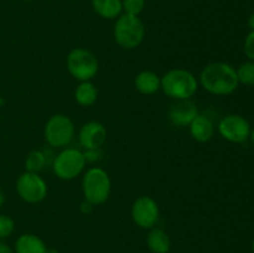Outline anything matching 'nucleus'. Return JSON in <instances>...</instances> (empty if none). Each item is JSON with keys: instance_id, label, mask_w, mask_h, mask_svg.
Wrapping results in <instances>:
<instances>
[{"instance_id": "obj_1", "label": "nucleus", "mask_w": 254, "mask_h": 253, "mask_svg": "<svg viewBox=\"0 0 254 253\" xmlns=\"http://www.w3.org/2000/svg\"><path fill=\"white\" fill-rule=\"evenodd\" d=\"M200 83L208 93L228 96L237 89L240 82L235 67L226 62H212L201 71Z\"/></svg>"}, {"instance_id": "obj_2", "label": "nucleus", "mask_w": 254, "mask_h": 253, "mask_svg": "<svg viewBox=\"0 0 254 253\" xmlns=\"http://www.w3.org/2000/svg\"><path fill=\"white\" fill-rule=\"evenodd\" d=\"M198 82L190 71L184 68H173L161 77V89L170 98L191 99L197 92Z\"/></svg>"}, {"instance_id": "obj_3", "label": "nucleus", "mask_w": 254, "mask_h": 253, "mask_svg": "<svg viewBox=\"0 0 254 253\" xmlns=\"http://www.w3.org/2000/svg\"><path fill=\"white\" fill-rule=\"evenodd\" d=\"M112 181L104 169L94 166L84 173L82 179V191L84 200L93 206L102 205L111 195Z\"/></svg>"}, {"instance_id": "obj_4", "label": "nucleus", "mask_w": 254, "mask_h": 253, "mask_svg": "<svg viewBox=\"0 0 254 253\" xmlns=\"http://www.w3.org/2000/svg\"><path fill=\"white\" fill-rule=\"evenodd\" d=\"M145 37V26L139 16L123 14L114 25V40L126 50H133L143 42Z\"/></svg>"}, {"instance_id": "obj_5", "label": "nucleus", "mask_w": 254, "mask_h": 253, "mask_svg": "<svg viewBox=\"0 0 254 253\" xmlns=\"http://www.w3.org/2000/svg\"><path fill=\"white\" fill-rule=\"evenodd\" d=\"M66 63L69 74L79 82L93 79L99 69L96 55L83 47H77L72 50L67 56Z\"/></svg>"}, {"instance_id": "obj_6", "label": "nucleus", "mask_w": 254, "mask_h": 253, "mask_svg": "<svg viewBox=\"0 0 254 253\" xmlns=\"http://www.w3.org/2000/svg\"><path fill=\"white\" fill-rule=\"evenodd\" d=\"M44 136L52 148L67 146L74 136L73 122L66 114H54L45 124Z\"/></svg>"}, {"instance_id": "obj_7", "label": "nucleus", "mask_w": 254, "mask_h": 253, "mask_svg": "<svg viewBox=\"0 0 254 253\" xmlns=\"http://www.w3.org/2000/svg\"><path fill=\"white\" fill-rule=\"evenodd\" d=\"M83 153L76 148H66L54 159L52 170L61 180H73L82 174L86 166Z\"/></svg>"}, {"instance_id": "obj_8", "label": "nucleus", "mask_w": 254, "mask_h": 253, "mask_svg": "<svg viewBox=\"0 0 254 253\" xmlns=\"http://www.w3.org/2000/svg\"><path fill=\"white\" fill-rule=\"evenodd\" d=\"M16 192L27 203H39L49 192L47 184L39 174L25 171L16 180Z\"/></svg>"}, {"instance_id": "obj_9", "label": "nucleus", "mask_w": 254, "mask_h": 253, "mask_svg": "<svg viewBox=\"0 0 254 253\" xmlns=\"http://www.w3.org/2000/svg\"><path fill=\"white\" fill-rule=\"evenodd\" d=\"M131 218L138 227L150 230L155 227L160 218L159 205L150 196H140L131 206Z\"/></svg>"}, {"instance_id": "obj_10", "label": "nucleus", "mask_w": 254, "mask_h": 253, "mask_svg": "<svg viewBox=\"0 0 254 253\" xmlns=\"http://www.w3.org/2000/svg\"><path fill=\"white\" fill-rule=\"evenodd\" d=\"M218 131L226 140L231 143H245L250 139V122L240 114H228L218 124Z\"/></svg>"}, {"instance_id": "obj_11", "label": "nucleus", "mask_w": 254, "mask_h": 253, "mask_svg": "<svg viewBox=\"0 0 254 253\" xmlns=\"http://www.w3.org/2000/svg\"><path fill=\"white\" fill-rule=\"evenodd\" d=\"M107 139V129L102 123L96 121L87 122L78 131V141L86 150L101 149Z\"/></svg>"}, {"instance_id": "obj_12", "label": "nucleus", "mask_w": 254, "mask_h": 253, "mask_svg": "<svg viewBox=\"0 0 254 253\" xmlns=\"http://www.w3.org/2000/svg\"><path fill=\"white\" fill-rule=\"evenodd\" d=\"M168 114L174 126H186L198 116V108L190 99H179L171 104Z\"/></svg>"}, {"instance_id": "obj_13", "label": "nucleus", "mask_w": 254, "mask_h": 253, "mask_svg": "<svg viewBox=\"0 0 254 253\" xmlns=\"http://www.w3.org/2000/svg\"><path fill=\"white\" fill-rule=\"evenodd\" d=\"M134 86L139 93L150 96L161 89V78L154 71L145 69L136 74L134 79Z\"/></svg>"}, {"instance_id": "obj_14", "label": "nucleus", "mask_w": 254, "mask_h": 253, "mask_svg": "<svg viewBox=\"0 0 254 253\" xmlns=\"http://www.w3.org/2000/svg\"><path fill=\"white\" fill-rule=\"evenodd\" d=\"M190 134L198 143H206L211 140L215 133V126L210 118L206 116L198 114L195 119L190 123Z\"/></svg>"}, {"instance_id": "obj_15", "label": "nucleus", "mask_w": 254, "mask_h": 253, "mask_svg": "<svg viewBox=\"0 0 254 253\" xmlns=\"http://www.w3.org/2000/svg\"><path fill=\"white\" fill-rule=\"evenodd\" d=\"M47 247L44 241L32 233L19 236L15 242V253H45Z\"/></svg>"}, {"instance_id": "obj_16", "label": "nucleus", "mask_w": 254, "mask_h": 253, "mask_svg": "<svg viewBox=\"0 0 254 253\" xmlns=\"http://www.w3.org/2000/svg\"><path fill=\"white\" fill-rule=\"evenodd\" d=\"M146 246L153 253H168L171 247V241L163 228L153 227L146 235Z\"/></svg>"}, {"instance_id": "obj_17", "label": "nucleus", "mask_w": 254, "mask_h": 253, "mask_svg": "<svg viewBox=\"0 0 254 253\" xmlns=\"http://www.w3.org/2000/svg\"><path fill=\"white\" fill-rule=\"evenodd\" d=\"M93 11L107 20L118 19L123 12L122 0H92Z\"/></svg>"}, {"instance_id": "obj_18", "label": "nucleus", "mask_w": 254, "mask_h": 253, "mask_svg": "<svg viewBox=\"0 0 254 253\" xmlns=\"http://www.w3.org/2000/svg\"><path fill=\"white\" fill-rule=\"evenodd\" d=\"M74 99L82 107H91L98 99V89L91 81L81 82L74 91Z\"/></svg>"}, {"instance_id": "obj_19", "label": "nucleus", "mask_w": 254, "mask_h": 253, "mask_svg": "<svg viewBox=\"0 0 254 253\" xmlns=\"http://www.w3.org/2000/svg\"><path fill=\"white\" fill-rule=\"evenodd\" d=\"M46 165V155L41 150H32L25 160V168L30 173L39 174Z\"/></svg>"}, {"instance_id": "obj_20", "label": "nucleus", "mask_w": 254, "mask_h": 253, "mask_svg": "<svg viewBox=\"0 0 254 253\" xmlns=\"http://www.w3.org/2000/svg\"><path fill=\"white\" fill-rule=\"evenodd\" d=\"M238 82L245 86H254V61H247L241 64L237 69Z\"/></svg>"}, {"instance_id": "obj_21", "label": "nucleus", "mask_w": 254, "mask_h": 253, "mask_svg": "<svg viewBox=\"0 0 254 253\" xmlns=\"http://www.w3.org/2000/svg\"><path fill=\"white\" fill-rule=\"evenodd\" d=\"M124 14L139 16L144 11L145 7V0H122Z\"/></svg>"}, {"instance_id": "obj_22", "label": "nucleus", "mask_w": 254, "mask_h": 253, "mask_svg": "<svg viewBox=\"0 0 254 253\" xmlns=\"http://www.w3.org/2000/svg\"><path fill=\"white\" fill-rule=\"evenodd\" d=\"M15 230V222L10 216L0 213V240L7 238Z\"/></svg>"}, {"instance_id": "obj_23", "label": "nucleus", "mask_w": 254, "mask_h": 253, "mask_svg": "<svg viewBox=\"0 0 254 253\" xmlns=\"http://www.w3.org/2000/svg\"><path fill=\"white\" fill-rule=\"evenodd\" d=\"M245 54L250 61H254V31H251L246 37Z\"/></svg>"}, {"instance_id": "obj_24", "label": "nucleus", "mask_w": 254, "mask_h": 253, "mask_svg": "<svg viewBox=\"0 0 254 253\" xmlns=\"http://www.w3.org/2000/svg\"><path fill=\"white\" fill-rule=\"evenodd\" d=\"M84 159H86V163H96V161L101 160L102 153L99 151V149H88L83 153Z\"/></svg>"}, {"instance_id": "obj_25", "label": "nucleus", "mask_w": 254, "mask_h": 253, "mask_svg": "<svg viewBox=\"0 0 254 253\" xmlns=\"http://www.w3.org/2000/svg\"><path fill=\"white\" fill-rule=\"evenodd\" d=\"M92 208H93V205H92V203H89L88 201H86V200H84L83 202L81 203V206H79V210H81L83 213H91Z\"/></svg>"}, {"instance_id": "obj_26", "label": "nucleus", "mask_w": 254, "mask_h": 253, "mask_svg": "<svg viewBox=\"0 0 254 253\" xmlns=\"http://www.w3.org/2000/svg\"><path fill=\"white\" fill-rule=\"evenodd\" d=\"M0 253H15V251L10 246H7L6 243L0 242Z\"/></svg>"}, {"instance_id": "obj_27", "label": "nucleus", "mask_w": 254, "mask_h": 253, "mask_svg": "<svg viewBox=\"0 0 254 253\" xmlns=\"http://www.w3.org/2000/svg\"><path fill=\"white\" fill-rule=\"evenodd\" d=\"M247 22H248V27L251 29V31H254V12H253V14L250 15Z\"/></svg>"}, {"instance_id": "obj_28", "label": "nucleus", "mask_w": 254, "mask_h": 253, "mask_svg": "<svg viewBox=\"0 0 254 253\" xmlns=\"http://www.w3.org/2000/svg\"><path fill=\"white\" fill-rule=\"evenodd\" d=\"M5 203V195L1 190H0V208L2 207V205Z\"/></svg>"}, {"instance_id": "obj_29", "label": "nucleus", "mask_w": 254, "mask_h": 253, "mask_svg": "<svg viewBox=\"0 0 254 253\" xmlns=\"http://www.w3.org/2000/svg\"><path fill=\"white\" fill-rule=\"evenodd\" d=\"M45 253H60V252L57 250H55V248H47Z\"/></svg>"}, {"instance_id": "obj_30", "label": "nucleus", "mask_w": 254, "mask_h": 253, "mask_svg": "<svg viewBox=\"0 0 254 253\" xmlns=\"http://www.w3.org/2000/svg\"><path fill=\"white\" fill-rule=\"evenodd\" d=\"M250 138H251V140H252V143H253V145H254V128H253V129H251Z\"/></svg>"}, {"instance_id": "obj_31", "label": "nucleus", "mask_w": 254, "mask_h": 253, "mask_svg": "<svg viewBox=\"0 0 254 253\" xmlns=\"http://www.w3.org/2000/svg\"><path fill=\"white\" fill-rule=\"evenodd\" d=\"M252 248H253V252H254V240H253V243H252Z\"/></svg>"}, {"instance_id": "obj_32", "label": "nucleus", "mask_w": 254, "mask_h": 253, "mask_svg": "<svg viewBox=\"0 0 254 253\" xmlns=\"http://www.w3.org/2000/svg\"><path fill=\"white\" fill-rule=\"evenodd\" d=\"M21 1H32V0H21Z\"/></svg>"}]
</instances>
